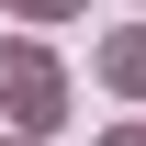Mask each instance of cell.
Listing matches in <instances>:
<instances>
[{"label":"cell","instance_id":"obj_3","mask_svg":"<svg viewBox=\"0 0 146 146\" xmlns=\"http://www.w3.org/2000/svg\"><path fill=\"white\" fill-rule=\"evenodd\" d=\"M23 11H45V23H56V11H79V0H23Z\"/></svg>","mask_w":146,"mask_h":146},{"label":"cell","instance_id":"obj_1","mask_svg":"<svg viewBox=\"0 0 146 146\" xmlns=\"http://www.w3.org/2000/svg\"><path fill=\"white\" fill-rule=\"evenodd\" d=\"M0 90L23 101V124H56V68H45L34 45H11V56H0Z\"/></svg>","mask_w":146,"mask_h":146},{"label":"cell","instance_id":"obj_2","mask_svg":"<svg viewBox=\"0 0 146 146\" xmlns=\"http://www.w3.org/2000/svg\"><path fill=\"white\" fill-rule=\"evenodd\" d=\"M101 68H112V90H146V34H112Z\"/></svg>","mask_w":146,"mask_h":146}]
</instances>
